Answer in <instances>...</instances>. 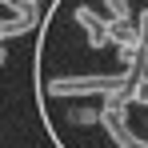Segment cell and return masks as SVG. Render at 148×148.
Returning a JSON list of instances; mask_svg holds the SVG:
<instances>
[{"instance_id":"obj_9","label":"cell","mask_w":148,"mask_h":148,"mask_svg":"<svg viewBox=\"0 0 148 148\" xmlns=\"http://www.w3.org/2000/svg\"><path fill=\"white\" fill-rule=\"evenodd\" d=\"M4 60H8V52H4V48H0V64H4Z\"/></svg>"},{"instance_id":"obj_8","label":"cell","mask_w":148,"mask_h":148,"mask_svg":"<svg viewBox=\"0 0 148 148\" xmlns=\"http://www.w3.org/2000/svg\"><path fill=\"white\" fill-rule=\"evenodd\" d=\"M0 4H4V8H12V12H24V8H32L28 0H0Z\"/></svg>"},{"instance_id":"obj_1","label":"cell","mask_w":148,"mask_h":148,"mask_svg":"<svg viewBox=\"0 0 148 148\" xmlns=\"http://www.w3.org/2000/svg\"><path fill=\"white\" fill-rule=\"evenodd\" d=\"M136 72H128V68H120V72H88V76H52L48 80V92L52 96H104L108 88H116V84H128Z\"/></svg>"},{"instance_id":"obj_4","label":"cell","mask_w":148,"mask_h":148,"mask_svg":"<svg viewBox=\"0 0 148 148\" xmlns=\"http://www.w3.org/2000/svg\"><path fill=\"white\" fill-rule=\"evenodd\" d=\"M128 104H144L148 108V72H136L128 84Z\"/></svg>"},{"instance_id":"obj_2","label":"cell","mask_w":148,"mask_h":148,"mask_svg":"<svg viewBox=\"0 0 148 148\" xmlns=\"http://www.w3.org/2000/svg\"><path fill=\"white\" fill-rule=\"evenodd\" d=\"M76 24L88 32V48H104L108 44V36H104V16H100L96 8H88V4H76Z\"/></svg>"},{"instance_id":"obj_10","label":"cell","mask_w":148,"mask_h":148,"mask_svg":"<svg viewBox=\"0 0 148 148\" xmlns=\"http://www.w3.org/2000/svg\"><path fill=\"white\" fill-rule=\"evenodd\" d=\"M28 4H32V8H36V4H44V0H28Z\"/></svg>"},{"instance_id":"obj_5","label":"cell","mask_w":148,"mask_h":148,"mask_svg":"<svg viewBox=\"0 0 148 148\" xmlns=\"http://www.w3.org/2000/svg\"><path fill=\"white\" fill-rule=\"evenodd\" d=\"M132 28H136V48H140V68H144L148 64V8L140 12V20H136Z\"/></svg>"},{"instance_id":"obj_6","label":"cell","mask_w":148,"mask_h":148,"mask_svg":"<svg viewBox=\"0 0 148 148\" xmlns=\"http://www.w3.org/2000/svg\"><path fill=\"white\" fill-rule=\"evenodd\" d=\"M108 8V20H132V4L128 0H104Z\"/></svg>"},{"instance_id":"obj_7","label":"cell","mask_w":148,"mask_h":148,"mask_svg":"<svg viewBox=\"0 0 148 148\" xmlns=\"http://www.w3.org/2000/svg\"><path fill=\"white\" fill-rule=\"evenodd\" d=\"M96 116H100V108H80L76 112V124H96Z\"/></svg>"},{"instance_id":"obj_3","label":"cell","mask_w":148,"mask_h":148,"mask_svg":"<svg viewBox=\"0 0 148 148\" xmlns=\"http://www.w3.org/2000/svg\"><path fill=\"white\" fill-rule=\"evenodd\" d=\"M36 28V8H24V12H16V16H8V20H0V40H12V36H24Z\"/></svg>"}]
</instances>
